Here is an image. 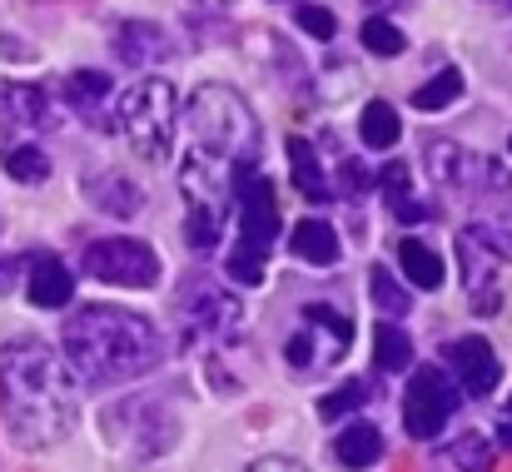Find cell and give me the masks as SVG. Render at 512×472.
Instances as JSON below:
<instances>
[{"label": "cell", "instance_id": "f546056e", "mask_svg": "<svg viewBox=\"0 0 512 472\" xmlns=\"http://www.w3.org/2000/svg\"><path fill=\"white\" fill-rule=\"evenodd\" d=\"M294 15H299V25H304L314 40H334V30H339L334 10H324V5H299Z\"/></svg>", "mask_w": 512, "mask_h": 472}, {"label": "cell", "instance_id": "e0dca14e", "mask_svg": "<svg viewBox=\"0 0 512 472\" xmlns=\"http://www.w3.org/2000/svg\"><path fill=\"white\" fill-rule=\"evenodd\" d=\"M398 264H403V274H408L413 289H438L443 284V259L423 239H403L398 244Z\"/></svg>", "mask_w": 512, "mask_h": 472}, {"label": "cell", "instance_id": "836d02e7", "mask_svg": "<svg viewBox=\"0 0 512 472\" xmlns=\"http://www.w3.org/2000/svg\"><path fill=\"white\" fill-rule=\"evenodd\" d=\"M244 472H309L304 463H289V458H259L254 468H244Z\"/></svg>", "mask_w": 512, "mask_h": 472}, {"label": "cell", "instance_id": "484cf974", "mask_svg": "<svg viewBox=\"0 0 512 472\" xmlns=\"http://www.w3.org/2000/svg\"><path fill=\"white\" fill-rule=\"evenodd\" d=\"M0 164H5V174L20 179V184H40V179L50 174V159L40 155L35 145H10V150L0 155Z\"/></svg>", "mask_w": 512, "mask_h": 472}, {"label": "cell", "instance_id": "8992f818", "mask_svg": "<svg viewBox=\"0 0 512 472\" xmlns=\"http://www.w3.org/2000/svg\"><path fill=\"white\" fill-rule=\"evenodd\" d=\"M348 343H353V323H348L339 309H329V304H304V309H299V328H294L289 343H284V363L309 378V373L339 363L343 353H348Z\"/></svg>", "mask_w": 512, "mask_h": 472}, {"label": "cell", "instance_id": "f35d334b", "mask_svg": "<svg viewBox=\"0 0 512 472\" xmlns=\"http://www.w3.org/2000/svg\"><path fill=\"white\" fill-rule=\"evenodd\" d=\"M508 150H512V140H508Z\"/></svg>", "mask_w": 512, "mask_h": 472}, {"label": "cell", "instance_id": "4316f807", "mask_svg": "<svg viewBox=\"0 0 512 472\" xmlns=\"http://www.w3.org/2000/svg\"><path fill=\"white\" fill-rule=\"evenodd\" d=\"M448 458H453V468L463 472H493V443L483 433H463V438H453Z\"/></svg>", "mask_w": 512, "mask_h": 472}, {"label": "cell", "instance_id": "52a82bcc", "mask_svg": "<svg viewBox=\"0 0 512 472\" xmlns=\"http://www.w3.org/2000/svg\"><path fill=\"white\" fill-rule=\"evenodd\" d=\"M105 438L120 458H160L165 448H174V418L155 398H125L105 408Z\"/></svg>", "mask_w": 512, "mask_h": 472}, {"label": "cell", "instance_id": "3957f363", "mask_svg": "<svg viewBox=\"0 0 512 472\" xmlns=\"http://www.w3.org/2000/svg\"><path fill=\"white\" fill-rule=\"evenodd\" d=\"M65 353L85 383H125V378L150 373L165 343L145 314L90 304L75 318H65Z\"/></svg>", "mask_w": 512, "mask_h": 472}, {"label": "cell", "instance_id": "e575fe53", "mask_svg": "<svg viewBox=\"0 0 512 472\" xmlns=\"http://www.w3.org/2000/svg\"><path fill=\"white\" fill-rule=\"evenodd\" d=\"M393 214H398L403 224H413V219H423V209H418V204H408V199H398V204H393Z\"/></svg>", "mask_w": 512, "mask_h": 472}, {"label": "cell", "instance_id": "d6986e66", "mask_svg": "<svg viewBox=\"0 0 512 472\" xmlns=\"http://www.w3.org/2000/svg\"><path fill=\"white\" fill-rule=\"evenodd\" d=\"M289 169H294V184L314 199V204H324L329 199V179H324V169H319V155H314V145L309 140H289Z\"/></svg>", "mask_w": 512, "mask_h": 472}, {"label": "cell", "instance_id": "277c9868", "mask_svg": "<svg viewBox=\"0 0 512 472\" xmlns=\"http://www.w3.org/2000/svg\"><path fill=\"white\" fill-rule=\"evenodd\" d=\"M120 130L130 140V150L150 164L170 159V140H174V85L150 75V80H135L120 100Z\"/></svg>", "mask_w": 512, "mask_h": 472}, {"label": "cell", "instance_id": "8d00e7d4", "mask_svg": "<svg viewBox=\"0 0 512 472\" xmlns=\"http://www.w3.org/2000/svg\"><path fill=\"white\" fill-rule=\"evenodd\" d=\"M194 5H219V10H224V5H234V0H194Z\"/></svg>", "mask_w": 512, "mask_h": 472}, {"label": "cell", "instance_id": "ffe728a7", "mask_svg": "<svg viewBox=\"0 0 512 472\" xmlns=\"http://www.w3.org/2000/svg\"><path fill=\"white\" fill-rule=\"evenodd\" d=\"M105 95H110V75H100V70H75V75L65 80V100H70L85 120H100Z\"/></svg>", "mask_w": 512, "mask_h": 472}, {"label": "cell", "instance_id": "30bf717a", "mask_svg": "<svg viewBox=\"0 0 512 472\" xmlns=\"http://www.w3.org/2000/svg\"><path fill=\"white\" fill-rule=\"evenodd\" d=\"M239 249H249V254H269L274 244H279V199H274V184L264 179V174H254V179H244V189H239Z\"/></svg>", "mask_w": 512, "mask_h": 472}, {"label": "cell", "instance_id": "d590c367", "mask_svg": "<svg viewBox=\"0 0 512 472\" xmlns=\"http://www.w3.org/2000/svg\"><path fill=\"white\" fill-rule=\"evenodd\" d=\"M498 448H508V453H512V423H503V428H498Z\"/></svg>", "mask_w": 512, "mask_h": 472}, {"label": "cell", "instance_id": "d6a6232c", "mask_svg": "<svg viewBox=\"0 0 512 472\" xmlns=\"http://www.w3.org/2000/svg\"><path fill=\"white\" fill-rule=\"evenodd\" d=\"M339 169H343V194H358L363 184H373V179L358 169V159H339Z\"/></svg>", "mask_w": 512, "mask_h": 472}, {"label": "cell", "instance_id": "5b68a950", "mask_svg": "<svg viewBox=\"0 0 512 472\" xmlns=\"http://www.w3.org/2000/svg\"><path fill=\"white\" fill-rule=\"evenodd\" d=\"M174 314H179V328L189 343H234L239 338V299L229 289H219L214 279L204 274H189L179 284V299H174Z\"/></svg>", "mask_w": 512, "mask_h": 472}, {"label": "cell", "instance_id": "cb8c5ba5", "mask_svg": "<svg viewBox=\"0 0 512 472\" xmlns=\"http://www.w3.org/2000/svg\"><path fill=\"white\" fill-rule=\"evenodd\" d=\"M368 294H373V304H378V314L383 318L408 314V289H403L383 264H373V269H368Z\"/></svg>", "mask_w": 512, "mask_h": 472}, {"label": "cell", "instance_id": "4fadbf2b", "mask_svg": "<svg viewBox=\"0 0 512 472\" xmlns=\"http://www.w3.org/2000/svg\"><path fill=\"white\" fill-rule=\"evenodd\" d=\"M25 294H30L35 309H60V304H70L75 279H70V269H65L55 254H40V259L30 264V284H25Z\"/></svg>", "mask_w": 512, "mask_h": 472}, {"label": "cell", "instance_id": "2e32d148", "mask_svg": "<svg viewBox=\"0 0 512 472\" xmlns=\"http://www.w3.org/2000/svg\"><path fill=\"white\" fill-rule=\"evenodd\" d=\"M334 458L353 472L378 463V458H383V433H378L373 423H348L339 438H334Z\"/></svg>", "mask_w": 512, "mask_h": 472}, {"label": "cell", "instance_id": "1f68e13d", "mask_svg": "<svg viewBox=\"0 0 512 472\" xmlns=\"http://www.w3.org/2000/svg\"><path fill=\"white\" fill-rule=\"evenodd\" d=\"M378 184H383V194L398 204V199H408V164H383V174H378Z\"/></svg>", "mask_w": 512, "mask_h": 472}, {"label": "cell", "instance_id": "7402d4cb", "mask_svg": "<svg viewBox=\"0 0 512 472\" xmlns=\"http://www.w3.org/2000/svg\"><path fill=\"white\" fill-rule=\"evenodd\" d=\"M170 45L160 40V30L155 25H120V55L130 60V65H145V60H160Z\"/></svg>", "mask_w": 512, "mask_h": 472}, {"label": "cell", "instance_id": "9a60e30c", "mask_svg": "<svg viewBox=\"0 0 512 472\" xmlns=\"http://www.w3.org/2000/svg\"><path fill=\"white\" fill-rule=\"evenodd\" d=\"M289 249H294L304 264H319V269H334V264H339V234H334L324 219H299L294 234H289Z\"/></svg>", "mask_w": 512, "mask_h": 472}, {"label": "cell", "instance_id": "5bb4252c", "mask_svg": "<svg viewBox=\"0 0 512 472\" xmlns=\"http://www.w3.org/2000/svg\"><path fill=\"white\" fill-rule=\"evenodd\" d=\"M85 194L95 199L100 214H115V219H130L145 204V189L130 184L125 174H95V179H85Z\"/></svg>", "mask_w": 512, "mask_h": 472}, {"label": "cell", "instance_id": "83f0119b", "mask_svg": "<svg viewBox=\"0 0 512 472\" xmlns=\"http://www.w3.org/2000/svg\"><path fill=\"white\" fill-rule=\"evenodd\" d=\"M358 40H363V50L368 55H398L403 50V30L393 25V20H363V30H358Z\"/></svg>", "mask_w": 512, "mask_h": 472}, {"label": "cell", "instance_id": "44dd1931", "mask_svg": "<svg viewBox=\"0 0 512 472\" xmlns=\"http://www.w3.org/2000/svg\"><path fill=\"white\" fill-rule=\"evenodd\" d=\"M373 353H378V368L403 373V368L413 363V338H408L403 328H393V323H378V328H373Z\"/></svg>", "mask_w": 512, "mask_h": 472}, {"label": "cell", "instance_id": "f1b7e54d", "mask_svg": "<svg viewBox=\"0 0 512 472\" xmlns=\"http://www.w3.org/2000/svg\"><path fill=\"white\" fill-rule=\"evenodd\" d=\"M363 403H368V383H343L339 393H329V398L319 403V418H324V423H334V418L353 413V408H363Z\"/></svg>", "mask_w": 512, "mask_h": 472}, {"label": "cell", "instance_id": "ba28073f", "mask_svg": "<svg viewBox=\"0 0 512 472\" xmlns=\"http://www.w3.org/2000/svg\"><path fill=\"white\" fill-rule=\"evenodd\" d=\"M85 274L100 284H120V289H155L160 259L145 239H95L85 249Z\"/></svg>", "mask_w": 512, "mask_h": 472}, {"label": "cell", "instance_id": "8fae6325", "mask_svg": "<svg viewBox=\"0 0 512 472\" xmlns=\"http://www.w3.org/2000/svg\"><path fill=\"white\" fill-rule=\"evenodd\" d=\"M448 368L458 373V383H463V393H468V398H493V393H498V383H503V363H498L493 343H488V338H478V333H468V338H453V343H448Z\"/></svg>", "mask_w": 512, "mask_h": 472}, {"label": "cell", "instance_id": "d4e9b609", "mask_svg": "<svg viewBox=\"0 0 512 472\" xmlns=\"http://www.w3.org/2000/svg\"><path fill=\"white\" fill-rule=\"evenodd\" d=\"M458 95H463V75H458V70H438L433 80H423V85L413 90V105H418V110H448Z\"/></svg>", "mask_w": 512, "mask_h": 472}, {"label": "cell", "instance_id": "7c38bea8", "mask_svg": "<svg viewBox=\"0 0 512 472\" xmlns=\"http://www.w3.org/2000/svg\"><path fill=\"white\" fill-rule=\"evenodd\" d=\"M0 125L5 130H50L55 110L40 85H0Z\"/></svg>", "mask_w": 512, "mask_h": 472}, {"label": "cell", "instance_id": "603a6c76", "mask_svg": "<svg viewBox=\"0 0 512 472\" xmlns=\"http://www.w3.org/2000/svg\"><path fill=\"white\" fill-rule=\"evenodd\" d=\"M219 229H224V209H209V204H194L184 219V239L194 254H209L219 244Z\"/></svg>", "mask_w": 512, "mask_h": 472}, {"label": "cell", "instance_id": "7a4b0ae2", "mask_svg": "<svg viewBox=\"0 0 512 472\" xmlns=\"http://www.w3.org/2000/svg\"><path fill=\"white\" fill-rule=\"evenodd\" d=\"M0 413L20 448L40 453L70 438L80 418V388L70 363L50 353L40 338H10L0 348Z\"/></svg>", "mask_w": 512, "mask_h": 472}, {"label": "cell", "instance_id": "4dcf8cb0", "mask_svg": "<svg viewBox=\"0 0 512 472\" xmlns=\"http://www.w3.org/2000/svg\"><path fill=\"white\" fill-rule=\"evenodd\" d=\"M229 279H234V284H249V289L264 284V259L249 254V249H234V254H229Z\"/></svg>", "mask_w": 512, "mask_h": 472}, {"label": "cell", "instance_id": "6da1fadb", "mask_svg": "<svg viewBox=\"0 0 512 472\" xmlns=\"http://www.w3.org/2000/svg\"><path fill=\"white\" fill-rule=\"evenodd\" d=\"M184 120H189V155L179 164V189H184L189 209L194 204L229 209V194H239L244 179H254L259 125H254L249 105L224 85H204V90H194Z\"/></svg>", "mask_w": 512, "mask_h": 472}, {"label": "cell", "instance_id": "ac0fdd59", "mask_svg": "<svg viewBox=\"0 0 512 472\" xmlns=\"http://www.w3.org/2000/svg\"><path fill=\"white\" fill-rule=\"evenodd\" d=\"M358 135H363V145H368V150H393V145H398V135H403L398 110H393V105H383V100H368V105H363V120H358Z\"/></svg>", "mask_w": 512, "mask_h": 472}, {"label": "cell", "instance_id": "74e56055", "mask_svg": "<svg viewBox=\"0 0 512 472\" xmlns=\"http://www.w3.org/2000/svg\"><path fill=\"white\" fill-rule=\"evenodd\" d=\"M373 5H403V0H373Z\"/></svg>", "mask_w": 512, "mask_h": 472}, {"label": "cell", "instance_id": "9c48e42d", "mask_svg": "<svg viewBox=\"0 0 512 472\" xmlns=\"http://www.w3.org/2000/svg\"><path fill=\"white\" fill-rule=\"evenodd\" d=\"M458 413V393L443 368H413L408 393H403V428L408 438H438L448 418Z\"/></svg>", "mask_w": 512, "mask_h": 472}]
</instances>
